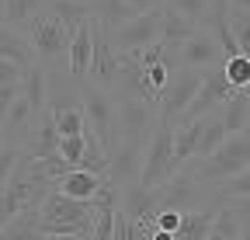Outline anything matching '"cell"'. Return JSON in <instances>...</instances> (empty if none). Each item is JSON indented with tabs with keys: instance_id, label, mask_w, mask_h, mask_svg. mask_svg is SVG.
Returning a JSON list of instances; mask_svg holds the SVG:
<instances>
[{
	"instance_id": "cell-1",
	"label": "cell",
	"mask_w": 250,
	"mask_h": 240,
	"mask_svg": "<svg viewBox=\"0 0 250 240\" xmlns=\"http://www.w3.org/2000/svg\"><path fill=\"white\" fill-rule=\"evenodd\" d=\"M188 164H191V174L198 177V181L215 192L219 185H226L229 177H236L240 171L250 167V132H236V136H229L223 146H219L215 153H208L202 160L195 157Z\"/></svg>"
},
{
	"instance_id": "cell-2",
	"label": "cell",
	"mask_w": 250,
	"mask_h": 240,
	"mask_svg": "<svg viewBox=\"0 0 250 240\" xmlns=\"http://www.w3.org/2000/svg\"><path fill=\"white\" fill-rule=\"evenodd\" d=\"M80 108H83V115H87L90 132L101 139L104 153L111 157L115 150H118V143H122V132H118V105H115V98L104 91V87H98L94 80H83V84H80Z\"/></svg>"
},
{
	"instance_id": "cell-3",
	"label": "cell",
	"mask_w": 250,
	"mask_h": 240,
	"mask_svg": "<svg viewBox=\"0 0 250 240\" xmlns=\"http://www.w3.org/2000/svg\"><path fill=\"white\" fill-rule=\"evenodd\" d=\"M115 105H118L122 143L125 146H136V150H146L149 139H153V132H156V122H160V108L143 101V98H122Z\"/></svg>"
},
{
	"instance_id": "cell-4",
	"label": "cell",
	"mask_w": 250,
	"mask_h": 240,
	"mask_svg": "<svg viewBox=\"0 0 250 240\" xmlns=\"http://www.w3.org/2000/svg\"><path fill=\"white\" fill-rule=\"evenodd\" d=\"M174 174H177V164H174V126L170 122H156V132H153V139L146 146V157H143L139 185L160 188Z\"/></svg>"
},
{
	"instance_id": "cell-5",
	"label": "cell",
	"mask_w": 250,
	"mask_h": 240,
	"mask_svg": "<svg viewBox=\"0 0 250 240\" xmlns=\"http://www.w3.org/2000/svg\"><path fill=\"white\" fill-rule=\"evenodd\" d=\"M202 205H215V192L205 188L191 174V164H184L167 185H160V209H177V213H191Z\"/></svg>"
},
{
	"instance_id": "cell-6",
	"label": "cell",
	"mask_w": 250,
	"mask_h": 240,
	"mask_svg": "<svg viewBox=\"0 0 250 240\" xmlns=\"http://www.w3.org/2000/svg\"><path fill=\"white\" fill-rule=\"evenodd\" d=\"M202 80H205V70H174L170 73V84L160 91V122H170L177 126L184 111L191 108V101L198 98L202 91Z\"/></svg>"
},
{
	"instance_id": "cell-7",
	"label": "cell",
	"mask_w": 250,
	"mask_h": 240,
	"mask_svg": "<svg viewBox=\"0 0 250 240\" xmlns=\"http://www.w3.org/2000/svg\"><path fill=\"white\" fill-rule=\"evenodd\" d=\"M24 28H28V39H31L35 56L42 59V63H56V59L70 56V39H73V32H70L59 18H52L49 11H45V14H35Z\"/></svg>"
},
{
	"instance_id": "cell-8",
	"label": "cell",
	"mask_w": 250,
	"mask_h": 240,
	"mask_svg": "<svg viewBox=\"0 0 250 240\" xmlns=\"http://www.w3.org/2000/svg\"><path fill=\"white\" fill-rule=\"evenodd\" d=\"M160 21H164V7H153V11L136 14L129 24L108 32L115 52H136V49H146L153 42H160Z\"/></svg>"
},
{
	"instance_id": "cell-9",
	"label": "cell",
	"mask_w": 250,
	"mask_h": 240,
	"mask_svg": "<svg viewBox=\"0 0 250 240\" xmlns=\"http://www.w3.org/2000/svg\"><path fill=\"white\" fill-rule=\"evenodd\" d=\"M236 91L229 87V80H226V70L223 66H215V70H205V80H202V91H198V98L191 101V108L184 111V118L181 122H191V118H205V115H212V111H219L229 98H233ZM177 122V126H181Z\"/></svg>"
},
{
	"instance_id": "cell-10",
	"label": "cell",
	"mask_w": 250,
	"mask_h": 240,
	"mask_svg": "<svg viewBox=\"0 0 250 240\" xmlns=\"http://www.w3.org/2000/svg\"><path fill=\"white\" fill-rule=\"evenodd\" d=\"M118 73H122V52H115L111 35L104 32L98 21H94V56H90V73H87V80H94L98 87L111 91L115 80H118Z\"/></svg>"
},
{
	"instance_id": "cell-11",
	"label": "cell",
	"mask_w": 250,
	"mask_h": 240,
	"mask_svg": "<svg viewBox=\"0 0 250 240\" xmlns=\"http://www.w3.org/2000/svg\"><path fill=\"white\" fill-rule=\"evenodd\" d=\"M223 59H226L223 45H219L215 35L205 32V28H198V32L177 49V66H184V70H215V66H223Z\"/></svg>"
},
{
	"instance_id": "cell-12",
	"label": "cell",
	"mask_w": 250,
	"mask_h": 240,
	"mask_svg": "<svg viewBox=\"0 0 250 240\" xmlns=\"http://www.w3.org/2000/svg\"><path fill=\"white\" fill-rule=\"evenodd\" d=\"M42 223H73V226H90L94 230V209H90V202L70 198L59 188H52L42 202Z\"/></svg>"
},
{
	"instance_id": "cell-13",
	"label": "cell",
	"mask_w": 250,
	"mask_h": 240,
	"mask_svg": "<svg viewBox=\"0 0 250 240\" xmlns=\"http://www.w3.org/2000/svg\"><path fill=\"white\" fill-rule=\"evenodd\" d=\"M21 153L35 157V160L59 157V129H56V115H52V108H45V111L35 118V126H31V132H28L24 146H21Z\"/></svg>"
},
{
	"instance_id": "cell-14",
	"label": "cell",
	"mask_w": 250,
	"mask_h": 240,
	"mask_svg": "<svg viewBox=\"0 0 250 240\" xmlns=\"http://www.w3.org/2000/svg\"><path fill=\"white\" fill-rule=\"evenodd\" d=\"M122 213L136 223H153L160 213V188H146L139 181L122 188Z\"/></svg>"
},
{
	"instance_id": "cell-15",
	"label": "cell",
	"mask_w": 250,
	"mask_h": 240,
	"mask_svg": "<svg viewBox=\"0 0 250 240\" xmlns=\"http://www.w3.org/2000/svg\"><path fill=\"white\" fill-rule=\"evenodd\" d=\"M0 59L18 63L21 70L39 66V56H35V45H31L28 32H21V28H11V24H0Z\"/></svg>"
},
{
	"instance_id": "cell-16",
	"label": "cell",
	"mask_w": 250,
	"mask_h": 240,
	"mask_svg": "<svg viewBox=\"0 0 250 240\" xmlns=\"http://www.w3.org/2000/svg\"><path fill=\"white\" fill-rule=\"evenodd\" d=\"M90 56H94V18L83 21L77 32H73V39H70L66 63H70V77H73L77 84H83L87 73H90Z\"/></svg>"
},
{
	"instance_id": "cell-17",
	"label": "cell",
	"mask_w": 250,
	"mask_h": 240,
	"mask_svg": "<svg viewBox=\"0 0 250 240\" xmlns=\"http://www.w3.org/2000/svg\"><path fill=\"white\" fill-rule=\"evenodd\" d=\"M139 174H143V150L118 143V150L108 157V177L118 188H125V185L139 181Z\"/></svg>"
},
{
	"instance_id": "cell-18",
	"label": "cell",
	"mask_w": 250,
	"mask_h": 240,
	"mask_svg": "<svg viewBox=\"0 0 250 240\" xmlns=\"http://www.w3.org/2000/svg\"><path fill=\"white\" fill-rule=\"evenodd\" d=\"M139 11L129 4V0H90V18L98 21L104 32H115V28L129 24Z\"/></svg>"
},
{
	"instance_id": "cell-19",
	"label": "cell",
	"mask_w": 250,
	"mask_h": 240,
	"mask_svg": "<svg viewBox=\"0 0 250 240\" xmlns=\"http://www.w3.org/2000/svg\"><path fill=\"white\" fill-rule=\"evenodd\" d=\"M202 129H205V118H191V122L174 126V164H177V171H181L188 160H195Z\"/></svg>"
},
{
	"instance_id": "cell-20",
	"label": "cell",
	"mask_w": 250,
	"mask_h": 240,
	"mask_svg": "<svg viewBox=\"0 0 250 240\" xmlns=\"http://www.w3.org/2000/svg\"><path fill=\"white\" fill-rule=\"evenodd\" d=\"M104 181H108L104 174H90V171H80V167H77V171H70L66 177H59V185H56V188H59L62 195H70V198L90 202L94 195L101 192V185H104Z\"/></svg>"
},
{
	"instance_id": "cell-21",
	"label": "cell",
	"mask_w": 250,
	"mask_h": 240,
	"mask_svg": "<svg viewBox=\"0 0 250 240\" xmlns=\"http://www.w3.org/2000/svg\"><path fill=\"white\" fill-rule=\"evenodd\" d=\"M215 209H219V205H202V209L184 213V216H181V226H177V233H174V240H208Z\"/></svg>"
},
{
	"instance_id": "cell-22",
	"label": "cell",
	"mask_w": 250,
	"mask_h": 240,
	"mask_svg": "<svg viewBox=\"0 0 250 240\" xmlns=\"http://www.w3.org/2000/svg\"><path fill=\"white\" fill-rule=\"evenodd\" d=\"M21 94L28 98L31 111H35V118L49 108V73H45V66H31V70H24Z\"/></svg>"
},
{
	"instance_id": "cell-23",
	"label": "cell",
	"mask_w": 250,
	"mask_h": 240,
	"mask_svg": "<svg viewBox=\"0 0 250 240\" xmlns=\"http://www.w3.org/2000/svg\"><path fill=\"white\" fill-rule=\"evenodd\" d=\"M198 32V24L195 21H188L184 14H177L174 7H164V21H160V42H167V45H174V49H181L188 39H191Z\"/></svg>"
},
{
	"instance_id": "cell-24",
	"label": "cell",
	"mask_w": 250,
	"mask_h": 240,
	"mask_svg": "<svg viewBox=\"0 0 250 240\" xmlns=\"http://www.w3.org/2000/svg\"><path fill=\"white\" fill-rule=\"evenodd\" d=\"M219 118L226 122V132L229 136L247 132V126H250V94L247 91H236L223 108H219Z\"/></svg>"
},
{
	"instance_id": "cell-25",
	"label": "cell",
	"mask_w": 250,
	"mask_h": 240,
	"mask_svg": "<svg viewBox=\"0 0 250 240\" xmlns=\"http://www.w3.org/2000/svg\"><path fill=\"white\" fill-rule=\"evenodd\" d=\"M42 209H28V213H18L4 230H0V240H45L42 230Z\"/></svg>"
},
{
	"instance_id": "cell-26",
	"label": "cell",
	"mask_w": 250,
	"mask_h": 240,
	"mask_svg": "<svg viewBox=\"0 0 250 240\" xmlns=\"http://www.w3.org/2000/svg\"><path fill=\"white\" fill-rule=\"evenodd\" d=\"M208 240H243V226H240V216H236L233 202H223V205L215 209Z\"/></svg>"
},
{
	"instance_id": "cell-27",
	"label": "cell",
	"mask_w": 250,
	"mask_h": 240,
	"mask_svg": "<svg viewBox=\"0 0 250 240\" xmlns=\"http://www.w3.org/2000/svg\"><path fill=\"white\" fill-rule=\"evenodd\" d=\"M49 14L59 18L70 32H77L83 21H90V0H52V4H49Z\"/></svg>"
},
{
	"instance_id": "cell-28",
	"label": "cell",
	"mask_w": 250,
	"mask_h": 240,
	"mask_svg": "<svg viewBox=\"0 0 250 240\" xmlns=\"http://www.w3.org/2000/svg\"><path fill=\"white\" fill-rule=\"evenodd\" d=\"M52 0H7V11H4V24L11 28H21L28 24L35 14H45Z\"/></svg>"
},
{
	"instance_id": "cell-29",
	"label": "cell",
	"mask_w": 250,
	"mask_h": 240,
	"mask_svg": "<svg viewBox=\"0 0 250 240\" xmlns=\"http://www.w3.org/2000/svg\"><path fill=\"white\" fill-rule=\"evenodd\" d=\"M233 198H250V167L240 171L236 177H229L226 185H219V188H215V205L233 202Z\"/></svg>"
},
{
	"instance_id": "cell-30",
	"label": "cell",
	"mask_w": 250,
	"mask_h": 240,
	"mask_svg": "<svg viewBox=\"0 0 250 240\" xmlns=\"http://www.w3.org/2000/svg\"><path fill=\"white\" fill-rule=\"evenodd\" d=\"M156 223H136L118 209L115 213V240H149V230Z\"/></svg>"
},
{
	"instance_id": "cell-31",
	"label": "cell",
	"mask_w": 250,
	"mask_h": 240,
	"mask_svg": "<svg viewBox=\"0 0 250 240\" xmlns=\"http://www.w3.org/2000/svg\"><path fill=\"white\" fill-rule=\"evenodd\" d=\"M223 70H226V80H229L233 91H247V87H250V56L240 52V56L226 59Z\"/></svg>"
},
{
	"instance_id": "cell-32",
	"label": "cell",
	"mask_w": 250,
	"mask_h": 240,
	"mask_svg": "<svg viewBox=\"0 0 250 240\" xmlns=\"http://www.w3.org/2000/svg\"><path fill=\"white\" fill-rule=\"evenodd\" d=\"M56 115V129L59 136H80L87 129V115L83 108H66V111H52Z\"/></svg>"
},
{
	"instance_id": "cell-33",
	"label": "cell",
	"mask_w": 250,
	"mask_h": 240,
	"mask_svg": "<svg viewBox=\"0 0 250 240\" xmlns=\"http://www.w3.org/2000/svg\"><path fill=\"white\" fill-rule=\"evenodd\" d=\"M208 4L212 0H167L164 7H174L177 14H184L188 21H195L198 28H205V18H208Z\"/></svg>"
},
{
	"instance_id": "cell-34",
	"label": "cell",
	"mask_w": 250,
	"mask_h": 240,
	"mask_svg": "<svg viewBox=\"0 0 250 240\" xmlns=\"http://www.w3.org/2000/svg\"><path fill=\"white\" fill-rule=\"evenodd\" d=\"M83 153H87V129L80 136H59V157L62 160H70L73 167H80Z\"/></svg>"
},
{
	"instance_id": "cell-35",
	"label": "cell",
	"mask_w": 250,
	"mask_h": 240,
	"mask_svg": "<svg viewBox=\"0 0 250 240\" xmlns=\"http://www.w3.org/2000/svg\"><path fill=\"white\" fill-rule=\"evenodd\" d=\"M18 160H21V146H14V143H0V188H4L7 177L14 174Z\"/></svg>"
},
{
	"instance_id": "cell-36",
	"label": "cell",
	"mask_w": 250,
	"mask_h": 240,
	"mask_svg": "<svg viewBox=\"0 0 250 240\" xmlns=\"http://www.w3.org/2000/svg\"><path fill=\"white\" fill-rule=\"evenodd\" d=\"M18 94H21V84H4V87H0V132H4V122H7V111L14 108Z\"/></svg>"
},
{
	"instance_id": "cell-37",
	"label": "cell",
	"mask_w": 250,
	"mask_h": 240,
	"mask_svg": "<svg viewBox=\"0 0 250 240\" xmlns=\"http://www.w3.org/2000/svg\"><path fill=\"white\" fill-rule=\"evenodd\" d=\"M181 216H184V213H177V209H160L153 223L160 226V230H170V233H177V226H181Z\"/></svg>"
},
{
	"instance_id": "cell-38",
	"label": "cell",
	"mask_w": 250,
	"mask_h": 240,
	"mask_svg": "<svg viewBox=\"0 0 250 240\" xmlns=\"http://www.w3.org/2000/svg\"><path fill=\"white\" fill-rule=\"evenodd\" d=\"M24 80V70L18 63H7V59H0V87L4 84H21Z\"/></svg>"
},
{
	"instance_id": "cell-39",
	"label": "cell",
	"mask_w": 250,
	"mask_h": 240,
	"mask_svg": "<svg viewBox=\"0 0 250 240\" xmlns=\"http://www.w3.org/2000/svg\"><path fill=\"white\" fill-rule=\"evenodd\" d=\"M233 209H236L240 226H243V240H250V198H233Z\"/></svg>"
},
{
	"instance_id": "cell-40",
	"label": "cell",
	"mask_w": 250,
	"mask_h": 240,
	"mask_svg": "<svg viewBox=\"0 0 250 240\" xmlns=\"http://www.w3.org/2000/svg\"><path fill=\"white\" fill-rule=\"evenodd\" d=\"M149 240H174V233H170V230H160V226H153V230H149Z\"/></svg>"
},
{
	"instance_id": "cell-41",
	"label": "cell",
	"mask_w": 250,
	"mask_h": 240,
	"mask_svg": "<svg viewBox=\"0 0 250 240\" xmlns=\"http://www.w3.org/2000/svg\"><path fill=\"white\" fill-rule=\"evenodd\" d=\"M45 240H90V237H73L70 233V237H45Z\"/></svg>"
},
{
	"instance_id": "cell-42",
	"label": "cell",
	"mask_w": 250,
	"mask_h": 240,
	"mask_svg": "<svg viewBox=\"0 0 250 240\" xmlns=\"http://www.w3.org/2000/svg\"><path fill=\"white\" fill-rule=\"evenodd\" d=\"M4 11H7V0H0V24H4Z\"/></svg>"
},
{
	"instance_id": "cell-43",
	"label": "cell",
	"mask_w": 250,
	"mask_h": 240,
	"mask_svg": "<svg viewBox=\"0 0 250 240\" xmlns=\"http://www.w3.org/2000/svg\"><path fill=\"white\" fill-rule=\"evenodd\" d=\"M247 94H250V87H247ZM247 132H250V126H247Z\"/></svg>"
},
{
	"instance_id": "cell-44",
	"label": "cell",
	"mask_w": 250,
	"mask_h": 240,
	"mask_svg": "<svg viewBox=\"0 0 250 240\" xmlns=\"http://www.w3.org/2000/svg\"><path fill=\"white\" fill-rule=\"evenodd\" d=\"M0 143H4V132H0Z\"/></svg>"
}]
</instances>
